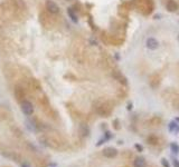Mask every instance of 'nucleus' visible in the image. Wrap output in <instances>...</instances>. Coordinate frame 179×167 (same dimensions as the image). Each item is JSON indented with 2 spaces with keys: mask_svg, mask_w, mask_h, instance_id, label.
<instances>
[{
  "mask_svg": "<svg viewBox=\"0 0 179 167\" xmlns=\"http://www.w3.org/2000/svg\"><path fill=\"white\" fill-rule=\"evenodd\" d=\"M7 15L20 20L27 15V6L24 0H7Z\"/></svg>",
  "mask_w": 179,
  "mask_h": 167,
  "instance_id": "1",
  "label": "nucleus"
},
{
  "mask_svg": "<svg viewBox=\"0 0 179 167\" xmlns=\"http://www.w3.org/2000/svg\"><path fill=\"white\" fill-rule=\"evenodd\" d=\"M94 109L101 117H109L113 110V105L110 100L100 99L95 103Z\"/></svg>",
  "mask_w": 179,
  "mask_h": 167,
  "instance_id": "2",
  "label": "nucleus"
},
{
  "mask_svg": "<svg viewBox=\"0 0 179 167\" xmlns=\"http://www.w3.org/2000/svg\"><path fill=\"white\" fill-rule=\"evenodd\" d=\"M84 52H85V50H84V45L82 44V42H77L74 45V49H73V55H74V58L76 61L78 63H83L84 61Z\"/></svg>",
  "mask_w": 179,
  "mask_h": 167,
  "instance_id": "3",
  "label": "nucleus"
},
{
  "mask_svg": "<svg viewBox=\"0 0 179 167\" xmlns=\"http://www.w3.org/2000/svg\"><path fill=\"white\" fill-rule=\"evenodd\" d=\"M20 107H22V113L27 115V116H30L31 114L34 113V107H33V104L30 103L29 100H22L20 103Z\"/></svg>",
  "mask_w": 179,
  "mask_h": 167,
  "instance_id": "4",
  "label": "nucleus"
},
{
  "mask_svg": "<svg viewBox=\"0 0 179 167\" xmlns=\"http://www.w3.org/2000/svg\"><path fill=\"white\" fill-rule=\"evenodd\" d=\"M13 95H15V98H16L19 103H22V100H26V92L22 86H16V87H15V89H13Z\"/></svg>",
  "mask_w": 179,
  "mask_h": 167,
  "instance_id": "5",
  "label": "nucleus"
},
{
  "mask_svg": "<svg viewBox=\"0 0 179 167\" xmlns=\"http://www.w3.org/2000/svg\"><path fill=\"white\" fill-rule=\"evenodd\" d=\"M46 11L51 15H57L60 13V7L58 4L54 1H47L46 2Z\"/></svg>",
  "mask_w": 179,
  "mask_h": 167,
  "instance_id": "6",
  "label": "nucleus"
},
{
  "mask_svg": "<svg viewBox=\"0 0 179 167\" xmlns=\"http://www.w3.org/2000/svg\"><path fill=\"white\" fill-rule=\"evenodd\" d=\"M28 86H29L31 92H42V85H40V83H39L38 80L35 79V78L29 79V81H28Z\"/></svg>",
  "mask_w": 179,
  "mask_h": 167,
  "instance_id": "7",
  "label": "nucleus"
},
{
  "mask_svg": "<svg viewBox=\"0 0 179 167\" xmlns=\"http://www.w3.org/2000/svg\"><path fill=\"white\" fill-rule=\"evenodd\" d=\"M103 156L107 157V158H114L118 155V149L114 147H107L103 149Z\"/></svg>",
  "mask_w": 179,
  "mask_h": 167,
  "instance_id": "8",
  "label": "nucleus"
},
{
  "mask_svg": "<svg viewBox=\"0 0 179 167\" xmlns=\"http://www.w3.org/2000/svg\"><path fill=\"white\" fill-rule=\"evenodd\" d=\"M2 154H4V156H6V157L13 159V162H16V163H20V162H22V157H20L17 153H15V151H4Z\"/></svg>",
  "mask_w": 179,
  "mask_h": 167,
  "instance_id": "9",
  "label": "nucleus"
},
{
  "mask_svg": "<svg viewBox=\"0 0 179 167\" xmlns=\"http://www.w3.org/2000/svg\"><path fill=\"white\" fill-rule=\"evenodd\" d=\"M147 166V160L142 156H138L133 160V167H145Z\"/></svg>",
  "mask_w": 179,
  "mask_h": 167,
  "instance_id": "10",
  "label": "nucleus"
},
{
  "mask_svg": "<svg viewBox=\"0 0 179 167\" xmlns=\"http://www.w3.org/2000/svg\"><path fill=\"white\" fill-rule=\"evenodd\" d=\"M166 8L169 13H176L178 9V4H176V1L174 0H168L166 4Z\"/></svg>",
  "mask_w": 179,
  "mask_h": 167,
  "instance_id": "11",
  "label": "nucleus"
},
{
  "mask_svg": "<svg viewBox=\"0 0 179 167\" xmlns=\"http://www.w3.org/2000/svg\"><path fill=\"white\" fill-rule=\"evenodd\" d=\"M158 46H159V42H158L154 38H152V37L148 38V40H147V47H148L149 49H151V50L157 49Z\"/></svg>",
  "mask_w": 179,
  "mask_h": 167,
  "instance_id": "12",
  "label": "nucleus"
},
{
  "mask_svg": "<svg viewBox=\"0 0 179 167\" xmlns=\"http://www.w3.org/2000/svg\"><path fill=\"white\" fill-rule=\"evenodd\" d=\"M147 142H148V144H150V145L156 146V145L159 144V137H158L157 135H154V134H151V135H149V136L147 137Z\"/></svg>",
  "mask_w": 179,
  "mask_h": 167,
  "instance_id": "13",
  "label": "nucleus"
},
{
  "mask_svg": "<svg viewBox=\"0 0 179 167\" xmlns=\"http://www.w3.org/2000/svg\"><path fill=\"white\" fill-rule=\"evenodd\" d=\"M113 76H114V78L119 83H121V84H123V85H127L128 84V81H127V78L124 77L121 72H119V71H114V74H113Z\"/></svg>",
  "mask_w": 179,
  "mask_h": 167,
  "instance_id": "14",
  "label": "nucleus"
},
{
  "mask_svg": "<svg viewBox=\"0 0 179 167\" xmlns=\"http://www.w3.org/2000/svg\"><path fill=\"white\" fill-rule=\"evenodd\" d=\"M168 129H169V132L170 133H178L179 132V125L175 121H171V123H169V125H168Z\"/></svg>",
  "mask_w": 179,
  "mask_h": 167,
  "instance_id": "15",
  "label": "nucleus"
},
{
  "mask_svg": "<svg viewBox=\"0 0 179 167\" xmlns=\"http://www.w3.org/2000/svg\"><path fill=\"white\" fill-rule=\"evenodd\" d=\"M6 20H7V13H6V10L0 8V28L4 26Z\"/></svg>",
  "mask_w": 179,
  "mask_h": 167,
  "instance_id": "16",
  "label": "nucleus"
},
{
  "mask_svg": "<svg viewBox=\"0 0 179 167\" xmlns=\"http://www.w3.org/2000/svg\"><path fill=\"white\" fill-rule=\"evenodd\" d=\"M170 149H171V153H172V154H176V155L179 154V145L177 144V143H175V142L171 143Z\"/></svg>",
  "mask_w": 179,
  "mask_h": 167,
  "instance_id": "17",
  "label": "nucleus"
},
{
  "mask_svg": "<svg viewBox=\"0 0 179 167\" xmlns=\"http://www.w3.org/2000/svg\"><path fill=\"white\" fill-rule=\"evenodd\" d=\"M112 137H113V135H112L110 132H107V133H105V136H104V138H103V139H101V140L98 143V146H100V145H102L103 143L107 142V140H109V139H111Z\"/></svg>",
  "mask_w": 179,
  "mask_h": 167,
  "instance_id": "18",
  "label": "nucleus"
},
{
  "mask_svg": "<svg viewBox=\"0 0 179 167\" xmlns=\"http://www.w3.org/2000/svg\"><path fill=\"white\" fill-rule=\"evenodd\" d=\"M81 134H82V136H84V137L89 136V134H90L89 127H87V126H85V125H82L81 126Z\"/></svg>",
  "mask_w": 179,
  "mask_h": 167,
  "instance_id": "19",
  "label": "nucleus"
},
{
  "mask_svg": "<svg viewBox=\"0 0 179 167\" xmlns=\"http://www.w3.org/2000/svg\"><path fill=\"white\" fill-rule=\"evenodd\" d=\"M161 165H162V167H171L169 162H168L166 158H161Z\"/></svg>",
  "mask_w": 179,
  "mask_h": 167,
  "instance_id": "20",
  "label": "nucleus"
},
{
  "mask_svg": "<svg viewBox=\"0 0 179 167\" xmlns=\"http://www.w3.org/2000/svg\"><path fill=\"white\" fill-rule=\"evenodd\" d=\"M134 148H136V150H138V151H143V146H142V145H139V144H136V145H134Z\"/></svg>",
  "mask_w": 179,
  "mask_h": 167,
  "instance_id": "21",
  "label": "nucleus"
},
{
  "mask_svg": "<svg viewBox=\"0 0 179 167\" xmlns=\"http://www.w3.org/2000/svg\"><path fill=\"white\" fill-rule=\"evenodd\" d=\"M172 166H174V167H179V159H177V158L172 159Z\"/></svg>",
  "mask_w": 179,
  "mask_h": 167,
  "instance_id": "22",
  "label": "nucleus"
},
{
  "mask_svg": "<svg viewBox=\"0 0 179 167\" xmlns=\"http://www.w3.org/2000/svg\"><path fill=\"white\" fill-rule=\"evenodd\" d=\"M114 128H115V129H120L119 120H118V119H115V120H114Z\"/></svg>",
  "mask_w": 179,
  "mask_h": 167,
  "instance_id": "23",
  "label": "nucleus"
},
{
  "mask_svg": "<svg viewBox=\"0 0 179 167\" xmlns=\"http://www.w3.org/2000/svg\"><path fill=\"white\" fill-rule=\"evenodd\" d=\"M22 167H29V166H28V165H27V164H25V163L22 164Z\"/></svg>",
  "mask_w": 179,
  "mask_h": 167,
  "instance_id": "24",
  "label": "nucleus"
},
{
  "mask_svg": "<svg viewBox=\"0 0 179 167\" xmlns=\"http://www.w3.org/2000/svg\"><path fill=\"white\" fill-rule=\"evenodd\" d=\"M177 39H178V41H179V35H178V37H177Z\"/></svg>",
  "mask_w": 179,
  "mask_h": 167,
  "instance_id": "25",
  "label": "nucleus"
}]
</instances>
